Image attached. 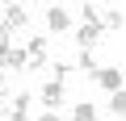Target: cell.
I'll list each match as a JSON object with an SVG mask.
<instances>
[{
    "label": "cell",
    "instance_id": "6da1fadb",
    "mask_svg": "<svg viewBox=\"0 0 126 121\" xmlns=\"http://www.w3.org/2000/svg\"><path fill=\"white\" fill-rule=\"evenodd\" d=\"M67 100V88H63V79H46L42 84V104L50 109V113H59V104Z\"/></svg>",
    "mask_w": 126,
    "mask_h": 121
},
{
    "label": "cell",
    "instance_id": "7a4b0ae2",
    "mask_svg": "<svg viewBox=\"0 0 126 121\" xmlns=\"http://www.w3.org/2000/svg\"><path fill=\"white\" fill-rule=\"evenodd\" d=\"M93 79H97V88H101V92H122V88H126V75H122L118 67H101Z\"/></svg>",
    "mask_w": 126,
    "mask_h": 121
},
{
    "label": "cell",
    "instance_id": "3957f363",
    "mask_svg": "<svg viewBox=\"0 0 126 121\" xmlns=\"http://www.w3.org/2000/svg\"><path fill=\"white\" fill-rule=\"evenodd\" d=\"M46 29H50V33H67V29H72V13L63 9V4H50V9H46Z\"/></svg>",
    "mask_w": 126,
    "mask_h": 121
},
{
    "label": "cell",
    "instance_id": "277c9868",
    "mask_svg": "<svg viewBox=\"0 0 126 121\" xmlns=\"http://www.w3.org/2000/svg\"><path fill=\"white\" fill-rule=\"evenodd\" d=\"M46 38H30V46H25V67L30 71H38V67H46Z\"/></svg>",
    "mask_w": 126,
    "mask_h": 121
},
{
    "label": "cell",
    "instance_id": "5b68a950",
    "mask_svg": "<svg viewBox=\"0 0 126 121\" xmlns=\"http://www.w3.org/2000/svg\"><path fill=\"white\" fill-rule=\"evenodd\" d=\"M101 33H105V29H101V21H93V25H88V21H80V29H76V46H80V50H93V46L101 42Z\"/></svg>",
    "mask_w": 126,
    "mask_h": 121
},
{
    "label": "cell",
    "instance_id": "8992f818",
    "mask_svg": "<svg viewBox=\"0 0 126 121\" xmlns=\"http://www.w3.org/2000/svg\"><path fill=\"white\" fill-rule=\"evenodd\" d=\"M21 67H25V50L0 46V71H21Z\"/></svg>",
    "mask_w": 126,
    "mask_h": 121
},
{
    "label": "cell",
    "instance_id": "52a82bcc",
    "mask_svg": "<svg viewBox=\"0 0 126 121\" xmlns=\"http://www.w3.org/2000/svg\"><path fill=\"white\" fill-rule=\"evenodd\" d=\"M30 104H34L30 92H17V96L9 100V117H13V121H30Z\"/></svg>",
    "mask_w": 126,
    "mask_h": 121
},
{
    "label": "cell",
    "instance_id": "ba28073f",
    "mask_svg": "<svg viewBox=\"0 0 126 121\" xmlns=\"http://www.w3.org/2000/svg\"><path fill=\"white\" fill-rule=\"evenodd\" d=\"M25 21H30V13L17 4V0H9V4H4V25H9V29H21Z\"/></svg>",
    "mask_w": 126,
    "mask_h": 121
},
{
    "label": "cell",
    "instance_id": "9c48e42d",
    "mask_svg": "<svg viewBox=\"0 0 126 121\" xmlns=\"http://www.w3.org/2000/svg\"><path fill=\"white\" fill-rule=\"evenodd\" d=\"M122 25H126V17H122L118 9H101V29L113 33V29H122Z\"/></svg>",
    "mask_w": 126,
    "mask_h": 121
},
{
    "label": "cell",
    "instance_id": "30bf717a",
    "mask_svg": "<svg viewBox=\"0 0 126 121\" xmlns=\"http://www.w3.org/2000/svg\"><path fill=\"white\" fill-rule=\"evenodd\" d=\"M97 117H101V113H97V104H88V100L76 104V113H72V121H97Z\"/></svg>",
    "mask_w": 126,
    "mask_h": 121
},
{
    "label": "cell",
    "instance_id": "8fae6325",
    "mask_svg": "<svg viewBox=\"0 0 126 121\" xmlns=\"http://www.w3.org/2000/svg\"><path fill=\"white\" fill-rule=\"evenodd\" d=\"M76 67H80V71H88V75H97V71H101V67H97V58H93V50H80Z\"/></svg>",
    "mask_w": 126,
    "mask_h": 121
},
{
    "label": "cell",
    "instance_id": "7c38bea8",
    "mask_svg": "<svg viewBox=\"0 0 126 121\" xmlns=\"http://www.w3.org/2000/svg\"><path fill=\"white\" fill-rule=\"evenodd\" d=\"M109 113L126 117V88H122V92H109Z\"/></svg>",
    "mask_w": 126,
    "mask_h": 121
},
{
    "label": "cell",
    "instance_id": "4fadbf2b",
    "mask_svg": "<svg viewBox=\"0 0 126 121\" xmlns=\"http://www.w3.org/2000/svg\"><path fill=\"white\" fill-rule=\"evenodd\" d=\"M9 38H13V29L4 25V17H0V46H9Z\"/></svg>",
    "mask_w": 126,
    "mask_h": 121
},
{
    "label": "cell",
    "instance_id": "5bb4252c",
    "mask_svg": "<svg viewBox=\"0 0 126 121\" xmlns=\"http://www.w3.org/2000/svg\"><path fill=\"white\" fill-rule=\"evenodd\" d=\"M4 96H9V75L0 71V104H4Z\"/></svg>",
    "mask_w": 126,
    "mask_h": 121
},
{
    "label": "cell",
    "instance_id": "9a60e30c",
    "mask_svg": "<svg viewBox=\"0 0 126 121\" xmlns=\"http://www.w3.org/2000/svg\"><path fill=\"white\" fill-rule=\"evenodd\" d=\"M38 121H59V113H42V117H38Z\"/></svg>",
    "mask_w": 126,
    "mask_h": 121
}]
</instances>
